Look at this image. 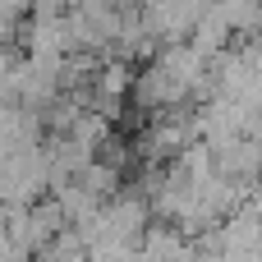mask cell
<instances>
[{
  "mask_svg": "<svg viewBox=\"0 0 262 262\" xmlns=\"http://www.w3.org/2000/svg\"><path fill=\"white\" fill-rule=\"evenodd\" d=\"M46 189H51V157L41 143L0 157V203H37Z\"/></svg>",
  "mask_w": 262,
  "mask_h": 262,
  "instance_id": "obj_1",
  "label": "cell"
},
{
  "mask_svg": "<svg viewBox=\"0 0 262 262\" xmlns=\"http://www.w3.org/2000/svg\"><path fill=\"white\" fill-rule=\"evenodd\" d=\"M207 5L212 0H143V23L157 41H189Z\"/></svg>",
  "mask_w": 262,
  "mask_h": 262,
  "instance_id": "obj_2",
  "label": "cell"
},
{
  "mask_svg": "<svg viewBox=\"0 0 262 262\" xmlns=\"http://www.w3.org/2000/svg\"><path fill=\"white\" fill-rule=\"evenodd\" d=\"M41 129H46V120L37 115V106L5 101L0 106V157L23 152V147H37L41 143Z\"/></svg>",
  "mask_w": 262,
  "mask_h": 262,
  "instance_id": "obj_3",
  "label": "cell"
},
{
  "mask_svg": "<svg viewBox=\"0 0 262 262\" xmlns=\"http://www.w3.org/2000/svg\"><path fill=\"white\" fill-rule=\"evenodd\" d=\"M138 253H147V258H193L198 249H193L189 230H180L170 221V226H147L143 239H138Z\"/></svg>",
  "mask_w": 262,
  "mask_h": 262,
  "instance_id": "obj_4",
  "label": "cell"
},
{
  "mask_svg": "<svg viewBox=\"0 0 262 262\" xmlns=\"http://www.w3.org/2000/svg\"><path fill=\"white\" fill-rule=\"evenodd\" d=\"M28 14H32V0H0V18H5V23H14V28H18Z\"/></svg>",
  "mask_w": 262,
  "mask_h": 262,
  "instance_id": "obj_5",
  "label": "cell"
},
{
  "mask_svg": "<svg viewBox=\"0 0 262 262\" xmlns=\"http://www.w3.org/2000/svg\"><path fill=\"white\" fill-rule=\"evenodd\" d=\"M5 258H28V253H23L18 244H14V235H9V230L0 226V262H5Z\"/></svg>",
  "mask_w": 262,
  "mask_h": 262,
  "instance_id": "obj_6",
  "label": "cell"
}]
</instances>
